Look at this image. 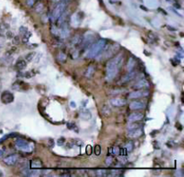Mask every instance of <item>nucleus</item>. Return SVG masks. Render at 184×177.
<instances>
[{
	"label": "nucleus",
	"mask_w": 184,
	"mask_h": 177,
	"mask_svg": "<svg viewBox=\"0 0 184 177\" xmlns=\"http://www.w3.org/2000/svg\"><path fill=\"white\" fill-rule=\"evenodd\" d=\"M4 154H5V151L4 149H0V157H2L4 156Z\"/></svg>",
	"instance_id": "39"
},
{
	"label": "nucleus",
	"mask_w": 184,
	"mask_h": 177,
	"mask_svg": "<svg viewBox=\"0 0 184 177\" xmlns=\"http://www.w3.org/2000/svg\"><path fill=\"white\" fill-rule=\"evenodd\" d=\"M110 103L115 107H122L127 103V100L120 98V97H114L110 100Z\"/></svg>",
	"instance_id": "7"
},
{
	"label": "nucleus",
	"mask_w": 184,
	"mask_h": 177,
	"mask_svg": "<svg viewBox=\"0 0 184 177\" xmlns=\"http://www.w3.org/2000/svg\"><path fill=\"white\" fill-rule=\"evenodd\" d=\"M71 107H73V108H74V107H75V104L74 102H71Z\"/></svg>",
	"instance_id": "41"
},
{
	"label": "nucleus",
	"mask_w": 184,
	"mask_h": 177,
	"mask_svg": "<svg viewBox=\"0 0 184 177\" xmlns=\"http://www.w3.org/2000/svg\"><path fill=\"white\" fill-rule=\"evenodd\" d=\"M149 96V92L146 89H137L136 91L131 92L129 95L130 99H138V98H142V97H146Z\"/></svg>",
	"instance_id": "5"
},
{
	"label": "nucleus",
	"mask_w": 184,
	"mask_h": 177,
	"mask_svg": "<svg viewBox=\"0 0 184 177\" xmlns=\"http://www.w3.org/2000/svg\"><path fill=\"white\" fill-rule=\"evenodd\" d=\"M95 174L96 176H99V177L107 176L108 171L105 170V169H96V170H95Z\"/></svg>",
	"instance_id": "22"
},
{
	"label": "nucleus",
	"mask_w": 184,
	"mask_h": 177,
	"mask_svg": "<svg viewBox=\"0 0 184 177\" xmlns=\"http://www.w3.org/2000/svg\"><path fill=\"white\" fill-rule=\"evenodd\" d=\"M14 44H18L20 42V37L19 36H15L14 38Z\"/></svg>",
	"instance_id": "36"
},
{
	"label": "nucleus",
	"mask_w": 184,
	"mask_h": 177,
	"mask_svg": "<svg viewBox=\"0 0 184 177\" xmlns=\"http://www.w3.org/2000/svg\"><path fill=\"white\" fill-rule=\"evenodd\" d=\"M144 114L141 113V112H133L131 113L129 118H128V121L130 122H139L141 120H143Z\"/></svg>",
	"instance_id": "10"
},
{
	"label": "nucleus",
	"mask_w": 184,
	"mask_h": 177,
	"mask_svg": "<svg viewBox=\"0 0 184 177\" xmlns=\"http://www.w3.org/2000/svg\"><path fill=\"white\" fill-rule=\"evenodd\" d=\"M91 113L89 112H81V118L82 119H84V120H89L91 118Z\"/></svg>",
	"instance_id": "27"
},
{
	"label": "nucleus",
	"mask_w": 184,
	"mask_h": 177,
	"mask_svg": "<svg viewBox=\"0 0 184 177\" xmlns=\"http://www.w3.org/2000/svg\"><path fill=\"white\" fill-rule=\"evenodd\" d=\"M60 176H63V177L70 176V174H61V175H60Z\"/></svg>",
	"instance_id": "40"
},
{
	"label": "nucleus",
	"mask_w": 184,
	"mask_h": 177,
	"mask_svg": "<svg viewBox=\"0 0 184 177\" xmlns=\"http://www.w3.org/2000/svg\"><path fill=\"white\" fill-rule=\"evenodd\" d=\"M134 148V144L132 141H130V142H128V143L126 144V146H125V149L128 151V153H130L131 152L132 150Z\"/></svg>",
	"instance_id": "25"
},
{
	"label": "nucleus",
	"mask_w": 184,
	"mask_h": 177,
	"mask_svg": "<svg viewBox=\"0 0 184 177\" xmlns=\"http://www.w3.org/2000/svg\"><path fill=\"white\" fill-rule=\"evenodd\" d=\"M68 128L69 129H73L75 128V125L74 123H68Z\"/></svg>",
	"instance_id": "37"
},
{
	"label": "nucleus",
	"mask_w": 184,
	"mask_h": 177,
	"mask_svg": "<svg viewBox=\"0 0 184 177\" xmlns=\"http://www.w3.org/2000/svg\"><path fill=\"white\" fill-rule=\"evenodd\" d=\"M15 148L20 151H23L24 153H30L33 150L34 145L30 143L24 139H16L15 140Z\"/></svg>",
	"instance_id": "3"
},
{
	"label": "nucleus",
	"mask_w": 184,
	"mask_h": 177,
	"mask_svg": "<svg viewBox=\"0 0 184 177\" xmlns=\"http://www.w3.org/2000/svg\"><path fill=\"white\" fill-rule=\"evenodd\" d=\"M64 143H65V138H60L58 140V145H59V146H61V145H63Z\"/></svg>",
	"instance_id": "34"
},
{
	"label": "nucleus",
	"mask_w": 184,
	"mask_h": 177,
	"mask_svg": "<svg viewBox=\"0 0 184 177\" xmlns=\"http://www.w3.org/2000/svg\"><path fill=\"white\" fill-rule=\"evenodd\" d=\"M124 62V57L122 54H118L107 62L106 65V78L108 81L114 79L118 75L120 69L121 68Z\"/></svg>",
	"instance_id": "1"
},
{
	"label": "nucleus",
	"mask_w": 184,
	"mask_h": 177,
	"mask_svg": "<svg viewBox=\"0 0 184 177\" xmlns=\"http://www.w3.org/2000/svg\"><path fill=\"white\" fill-rule=\"evenodd\" d=\"M101 146H99V145H96L95 147V154L96 156H100L101 155Z\"/></svg>",
	"instance_id": "30"
},
{
	"label": "nucleus",
	"mask_w": 184,
	"mask_h": 177,
	"mask_svg": "<svg viewBox=\"0 0 184 177\" xmlns=\"http://www.w3.org/2000/svg\"><path fill=\"white\" fill-rule=\"evenodd\" d=\"M14 95L12 94V93H10V92H8V91H6V92H4L2 95H1V101L3 103H5V104H9V103H11V102H14Z\"/></svg>",
	"instance_id": "6"
},
{
	"label": "nucleus",
	"mask_w": 184,
	"mask_h": 177,
	"mask_svg": "<svg viewBox=\"0 0 184 177\" xmlns=\"http://www.w3.org/2000/svg\"><path fill=\"white\" fill-rule=\"evenodd\" d=\"M57 60L59 62H66L67 60V55L63 52H59V54L57 55Z\"/></svg>",
	"instance_id": "24"
},
{
	"label": "nucleus",
	"mask_w": 184,
	"mask_h": 177,
	"mask_svg": "<svg viewBox=\"0 0 184 177\" xmlns=\"http://www.w3.org/2000/svg\"><path fill=\"white\" fill-rule=\"evenodd\" d=\"M35 2H36V0H27V5L30 6V7H32V6H33L34 4H35Z\"/></svg>",
	"instance_id": "35"
},
{
	"label": "nucleus",
	"mask_w": 184,
	"mask_h": 177,
	"mask_svg": "<svg viewBox=\"0 0 184 177\" xmlns=\"http://www.w3.org/2000/svg\"><path fill=\"white\" fill-rule=\"evenodd\" d=\"M95 67L93 66V65H90L84 72V76L87 77V78H91L93 75H95Z\"/></svg>",
	"instance_id": "16"
},
{
	"label": "nucleus",
	"mask_w": 184,
	"mask_h": 177,
	"mask_svg": "<svg viewBox=\"0 0 184 177\" xmlns=\"http://www.w3.org/2000/svg\"><path fill=\"white\" fill-rule=\"evenodd\" d=\"M35 56H36V53H35V52H30V53H28V54L25 56L24 60L26 62H32L34 58H35Z\"/></svg>",
	"instance_id": "23"
},
{
	"label": "nucleus",
	"mask_w": 184,
	"mask_h": 177,
	"mask_svg": "<svg viewBox=\"0 0 184 177\" xmlns=\"http://www.w3.org/2000/svg\"><path fill=\"white\" fill-rule=\"evenodd\" d=\"M61 1H67V0H61Z\"/></svg>",
	"instance_id": "42"
},
{
	"label": "nucleus",
	"mask_w": 184,
	"mask_h": 177,
	"mask_svg": "<svg viewBox=\"0 0 184 177\" xmlns=\"http://www.w3.org/2000/svg\"><path fill=\"white\" fill-rule=\"evenodd\" d=\"M92 151H93L92 147H91V146H87V147H86V154H87V155H91V154H92Z\"/></svg>",
	"instance_id": "33"
},
{
	"label": "nucleus",
	"mask_w": 184,
	"mask_h": 177,
	"mask_svg": "<svg viewBox=\"0 0 184 177\" xmlns=\"http://www.w3.org/2000/svg\"><path fill=\"white\" fill-rule=\"evenodd\" d=\"M83 42V36L82 35H80V34H76L75 35L74 37H73V39H72V43L75 45V46H79V45H81Z\"/></svg>",
	"instance_id": "18"
},
{
	"label": "nucleus",
	"mask_w": 184,
	"mask_h": 177,
	"mask_svg": "<svg viewBox=\"0 0 184 177\" xmlns=\"http://www.w3.org/2000/svg\"><path fill=\"white\" fill-rule=\"evenodd\" d=\"M136 60L134 58H132V57L130 58V60H129V61H128V65H127L129 71H132V69L135 68V66H136Z\"/></svg>",
	"instance_id": "21"
},
{
	"label": "nucleus",
	"mask_w": 184,
	"mask_h": 177,
	"mask_svg": "<svg viewBox=\"0 0 184 177\" xmlns=\"http://www.w3.org/2000/svg\"><path fill=\"white\" fill-rule=\"evenodd\" d=\"M105 45H106V41L104 39H101L98 41H96L95 43H94L90 47L88 51H87L86 57L88 59H94V58L97 57L98 55L102 52V49L105 48Z\"/></svg>",
	"instance_id": "2"
},
{
	"label": "nucleus",
	"mask_w": 184,
	"mask_h": 177,
	"mask_svg": "<svg viewBox=\"0 0 184 177\" xmlns=\"http://www.w3.org/2000/svg\"><path fill=\"white\" fill-rule=\"evenodd\" d=\"M18 159H19V157L17 155H10V156H7V157L4 158V163L7 165L12 166L18 162Z\"/></svg>",
	"instance_id": "8"
},
{
	"label": "nucleus",
	"mask_w": 184,
	"mask_h": 177,
	"mask_svg": "<svg viewBox=\"0 0 184 177\" xmlns=\"http://www.w3.org/2000/svg\"><path fill=\"white\" fill-rule=\"evenodd\" d=\"M137 128H140V124H137V123L136 122H132V124H130V125L128 126V129H129V130L137 129Z\"/></svg>",
	"instance_id": "28"
},
{
	"label": "nucleus",
	"mask_w": 184,
	"mask_h": 177,
	"mask_svg": "<svg viewBox=\"0 0 184 177\" xmlns=\"http://www.w3.org/2000/svg\"><path fill=\"white\" fill-rule=\"evenodd\" d=\"M123 174V171L118 170V169H113V170L108 171V174H107V176L110 175V176H121Z\"/></svg>",
	"instance_id": "19"
},
{
	"label": "nucleus",
	"mask_w": 184,
	"mask_h": 177,
	"mask_svg": "<svg viewBox=\"0 0 184 177\" xmlns=\"http://www.w3.org/2000/svg\"><path fill=\"white\" fill-rule=\"evenodd\" d=\"M30 166L31 168H33V169H40L42 167V162L40 159H33L31 161Z\"/></svg>",
	"instance_id": "17"
},
{
	"label": "nucleus",
	"mask_w": 184,
	"mask_h": 177,
	"mask_svg": "<svg viewBox=\"0 0 184 177\" xmlns=\"http://www.w3.org/2000/svg\"><path fill=\"white\" fill-rule=\"evenodd\" d=\"M142 134H143L142 129H140V128H137V129H131L129 132V134H128V137L130 138H139Z\"/></svg>",
	"instance_id": "13"
},
{
	"label": "nucleus",
	"mask_w": 184,
	"mask_h": 177,
	"mask_svg": "<svg viewBox=\"0 0 184 177\" xmlns=\"http://www.w3.org/2000/svg\"><path fill=\"white\" fill-rule=\"evenodd\" d=\"M67 7V3L66 1H61L59 3L57 4V6L55 7L54 10L52 12V19L54 21H58L62 14H64L65 10Z\"/></svg>",
	"instance_id": "4"
},
{
	"label": "nucleus",
	"mask_w": 184,
	"mask_h": 177,
	"mask_svg": "<svg viewBox=\"0 0 184 177\" xmlns=\"http://www.w3.org/2000/svg\"><path fill=\"white\" fill-rule=\"evenodd\" d=\"M30 36H31V33H29L28 31H26V32L23 34V41L24 43H25V42H28Z\"/></svg>",
	"instance_id": "29"
},
{
	"label": "nucleus",
	"mask_w": 184,
	"mask_h": 177,
	"mask_svg": "<svg viewBox=\"0 0 184 177\" xmlns=\"http://www.w3.org/2000/svg\"><path fill=\"white\" fill-rule=\"evenodd\" d=\"M112 163H113V158H112V157H106V159H105V164H106V165H110Z\"/></svg>",
	"instance_id": "32"
},
{
	"label": "nucleus",
	"mask_w": 184,
	"mask_h": 177,
	"mask_svg": "<svg viewBox=\"0 0 184 177\" xmlns=\"http://www.w3.org/2000/svg\"><path fill=\"white\" fill-rule=\"evenodd\" d=\"M23 174L25 176H39V174H41V171L39 169H25L23 171Z\"/></svg>",
	"instance_id": "14"
},
{
	"label": "nucleus",
	"mask_w": 184,
	"mask_h": 177,
	"mask_svg": "<svg viewBox=\"0 0 184 177\" xmlns=\"http://www.w3.org/2000/svg\"><path fill=\"white\" fill-rule=\"evenodd\" d=\"M146 107V103L143 102H139V101H134V102H130V108L133 111L136 110H142Z\"/></svg>",
	"instance_id": "11"
},
{
	"label": "nucleus",
	"mask_w": 184,
	"mask_h": 177,
	"mask_svg": "<svg viewBox=\"0 0 184 177\" xmlns=\"http://www.w3.org/2000/svg\"><path fill=\"white\" fill-rule=\"evenodd\" d=\"M43 10H44V6H43V4H42V3L37 4V6L35 7V11H36L37 13H42Z\"/></svg>",
	"instance_id": "26"
},
{
	"label": "nucleus",
	"mask_w": 184,
	"mask_h": 177,
	"mask_svg": "<svg viewBox=\"0 0 184 177\" xmlns=\"http://www.w3.org/2000/svg\"><path fill=\"white\" fill-rule=\"evenodd\" d=\"M19 31H20L21 32V34H24V33H25V32H26V31H27V29H26V28L25 27H20V29H19Z\"/></svg>",
	"instance_id": "38"
},
{
	"label": "nucleus",
	"mask_w": 184,
	"mask_h": 177,
	"mask_svg": "<svg viewBox=\"0 0 184 177\" xmlns=\"http://www.w3.org/2000/svg\"><path fill=\"white\" fill-rule=\"evenodd\" d=\"M102 113L104 115H109L110 113V110L108 106H103V108H102Z\"/></svg>",
	"instance_id": "31"
},
{
	"label": "nucleus",
	"mask_w": 184,
	"mask_h": 177,
	"mask_svg": "<svg viewBox=\"0 0 184 177\" xmlns=\"http://www.w3.org/2000/svg\"><path fill=\"white\" fill-rule=\"evenodd\" d=\"M136 73L135 71H130V73L129 74H127V75H125L122 77V79H121V83H128V82H130V80H132V79H134V77L136 76Z\"/></svg>",
	"instance_id": "15"
},
{
	"label": "nucleus",
	"mask_w": 184,
	"mask_h": 177,
	"mask_svg": "<svg viewBox=\"0 0 184 177\" xmlns=\"http://www.w3.org/2000/svg\"><path fill=\"white\" fill-rule=\"evenodd\" d=\"M26 65H27V62L25 61V60H18L17 62H16V68H18L19 70H23V69H24V68H26Z\"/></svg>",
	"instance_id": "20"
},
{
	"label": "nucleus",
	"mask_w": 184,
	"mask_h": 177,
	"mask_svg": "<svg viewBox=\"0 0 184 177\" xmlns=\"http://www.w3.org/2000/svg\"><path fill=\"white\" fill-rule=\"evenodd\" d=\"M150 86L149 82L146 79H141L133 86V89H146Z\"/></svg>",
	"instance_id": "9"
},
{
	"label": "nucleus",
	"mask_w": 184,
	"mask_h": 177,
	"mask_svg": "<svg viewBox=\"0 0 184 177\" xmlns=\"http://www.w3.org/2000/svg\"><path fill=\"white\" fill-rule=\"evenodd\" d=\"M95 40V35L92 34H86L84 37H83V44L84 47H88L89 45Z\"/></svg>",
	"instance_id": "12"
}]
</instances>
